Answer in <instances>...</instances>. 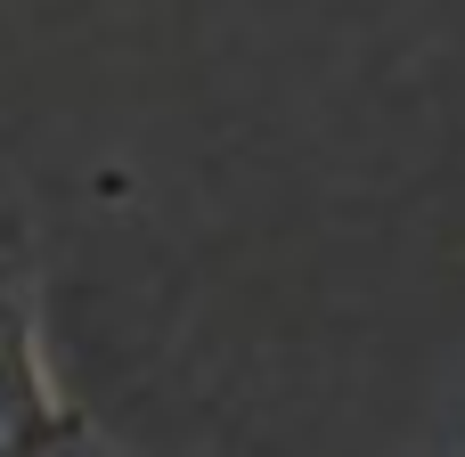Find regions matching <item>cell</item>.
<instances>
[{
	"mask_svg": "<svg viewBox=\"0 0 465 457\" xmlns=\"http://www.w3.org/2000/svg\"><path fill=\"white\" fill-rule=\"evenodd\" d=\"M82 425V409L49 384L41 360V303H33V253L16 213H0V457H41Z\"/></svg>",
	"mask_w": 465,
	"mask_h": 457,
	"instance_id": "obj_1",
	"label": "cell"
},
{
	"mask_svg": "<svg viewBox=\"0 0 465 457\" xmlns=\"http://www.w3.org/2000/svg\"><path fill=\"white\" fill-rule=\"evenodd\" d=\"M41 457H131V450H114V442H106V433H98V425L82 417V425H74L65 442H49V450H41Z\"/></svg>",
	"mask_w": 465,
	"mask_h": 457,
	"instance_id": "obj_2",
	"label": "cell"
}]
</instances>
